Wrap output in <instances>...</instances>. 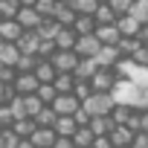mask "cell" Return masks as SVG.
Listing matches in <instances>:
<instances>
[{"label": "cell", "instance_id": "cell-37", "mask_svg": "<svg viewBox=\"0 0 148 148\" xmlns=\"http://www.w3.org/2000/svg\"><path fill=\"white\" fill-rule=\"evenodd\" d=\"M145 47H148V44H145Z\"/></svg>", "mask_w": 148, "mask_h": 148}, {"label": "cell", "instance_id": "cell-7", "mask_svg": "<svg viewBox=\"0 0 148 148\" xmlns=\"http://www.w3.org/2000/svg\"><path fill=\"white\" fill-rule=\"evenodd\" d=\"M15 23H18L23 32H35V29H38V23H41V18L35 15V9H32V6H21V9H18V15H15Z\"/></svg>", "mask_w": 148, "mask_h": 148}, {"label": "cell", "instance_id": "cell-17", "mask_svg": "<svg viewBox=\"0 0 148 148\" xmlns=\"http://www.w3.org/2000/svg\"><path fill=\"white\" fill-rule=\"evenodd\" d=\"M87 128H90L93 136H108V134L113 131V122H110L108 116H93V119L87 122Z\"/></svg>", "mask_w": 148, "mask_h": 148}, {"label": "cell", "instance_id": "cell-4", "mask_svg": "<svg viewBox=\"0 0 148 148\" xmlns=\"http://www.w3.org/2000/svg\"><path fill=\"white\" fill-rule=\"evenodd\" d=\"M87 84H90V90H93V93H110V90H113V84H116V76H113V70H99Z\"/></svg>", "mask_w": 148, "mask_h": 148}, {"label": "cell", "instance_id": "cell-11", "mask_svg": "<svg viewBox=\"0 0 148 148\" xmlns=\"http://www.w3.org/2000/svg\"><path fill=\"white\" fill-rule=\"evenodd\" d=\"M38 44H41V38H38L35 32H23V35L15 41V47H18V52H21V55H35Z\"/></svg>", "mask_w": 148, "mask_h": 148}, {"label": "cell", "instance_id": "cell-13", "mask_svg": "<svg viewBox=\"0 0 148 148\" xmlns=\"http://www.w3.org/2000/svg\"><path fill=\"white\" fill-rule=\"evenodd\" d=\"M29 142H32V148H52L55 134H52V128H35V134L29 136Z\"/></svg>", "mask_w": 148, "mask_h": 148}, {"label": "cell", "instance_id": "cell-24", "mask_svg": "<svg viewBox=\"0 0 148 148\" xmlns=\"http://www.w3.org/2000/svg\"><path fill=\"white\" fill-rule=\"evenodd\" d=\"M134 116V110L131 108H125V105H113V110H110V122H113V128H119V125H128V119Z\"/></svg>", "mask_w": 148, "mask_h": 148}, {"label": "cell", "instance_id": "cell-28", "mask_svg": "<svg viewBox=\"0 0 148 148\" xmlns=\"http://www.w3.org/2000/svg\"><path fill=\"white\" fill-rule=\"evenodd\" d=\"M35 96H38V102H41L44 108H49V105L55 102V90H52V84H38Z\"/></svg>", "mask_w": 148, "mask_h": 148}, {"label": "cell", "instance_id": "cell-34", "mask_svg": "<svg viewBox=\"0 0 148 148\" xmlns=\"http://www.w3.org/2000/svg\"><path fill=\"white\" fill-rule=\"evenodd\" d=\"M12 122H15V119H12L9 108H6V105H0V131H9V128H12Z\"/></svg>", "mask_w": 148, "mask_h": 148}, {"label": "cell", "instance_id": "cell-36", "mask_svg": "<svg viewBox=\"0 0 148 148\" xmlns=\"http://www.w3.org/2000/svg\"><path fill=\"white\" fill-rule=\"evenodd\" d=\"M0 47H3V41H0Z\"/></svg>", "mask_w": 148, "mask_h": 148}, {"label": "cell", "instance_id": "cell-32", "mask_svg": "<svg viewBox=\"0 0 148 148\" xmlns=\"http://www.w3.org/2000/svg\"><path fill=\"white\" fill-rule=\"evenodd\" d=\"M90 93H93V90H90V84H87V82H76V84H73V90H70V96H76L79 102H84Z\"/></svg>", "mask_w": 148, "mask_h": 148}, {"label": "cell", "instance_id": "cell-5", "mask_svg": "<svg viewBox=\"0 0 148 148\" xmlns=\"http://www.w3.org/2000/svg\"><path fill=\"white\" fill-rule=\"evenodd\" d=\"M49 64H52L55 73H67V76H73V70H76L79 58H76V52H55V55L49 58Z\"/></svg>", "mask_w": 148, "mask_h": 148}, {"label": "cell", "instance_id": "cell-12", "mask_svg": "<svg viewBox=\"0 0 148 148\" xmlns=\"http://www.w3.org/2000/svg\"><path fill=\"white\" fill-rule=\"evenodd\" d=\"M32 76H35V82H38V84H52L58 73L52 70V64H49V61H38V64H35V70H32Z\"/></svg>", "mask_w": 148, "mask_h": 148}, {"label": "cell", "instance_id": "cell-27", "mask_svg": "<svg viewBox=\"0 0 148 148\" xmlns=\"http://www.w3.org/2000/svg\"><path fill=\"white\" fill-rule=\"evenodd\" d=\"M35 64H38V58H35V55H21V58H18V64H15L12 70L18 73V76H23V73H32V70H35Z\"/></svg>", "mask_w": 148, "mask_h": 148}, {"label": "cell", "instance_id": "cell-30", "mask_svg": "<svg viewBox=\"0 0 148 148\" xmlns=\"http://www.w3.org/2000/svg\"><path fill=\"white\" fill-rule=\"evenodd\" d=\"M105 3L110 6L113 18H125V15L131 12V0H105Z\"/></svg>", "mask_w": 148, "mask_h": 148}, {"label": "cell", "instance_id": "cell-8", "mask_svg": "<svg viewBox=\"0 0 148 148\" xmlns=\"http://www.w3.org/2000/svg\"><path fill=\"white\" fill-rule=\"evenodd\" d=\"M125 82L134 84L139 96H148V70H145V67H131L128 76H125Z\"/></svg>", "mask_w": 148, "mask_h": 148}, {"label": "cell", "instance_id": "cell-14", "mask_svg": "<svg viewBox=\"0 0 148 148\" xmlns=\"http://www.w3.org/2000/svg\"><path fill=\"white\" fill-rule=\"evenodd\" d=\"M21 35H23V29L15 21H0V41H3V44H15Z\"/></svg>", "mask_w": 148, "mask_h": 148}, {"label": "cell", "instance_id": "cell-25", "mask_svg": "<svg viewBox=\"0 0 148 148\" xmlns=\"http://www.w3.org/2000/svg\"><path fill=\"white\" fill-rule=\"evenodd\" d=\"M21 9V0H0V21H15Z\"/></svg>", "mask_w": 148, "mask_h": 148}, {"label": "cell", "instance_id": "cell-18", "mask_svg": "<svg viewBox=\"0 0 148 148\" xmlns=\"http://www.w3.org/2000/svg\"><path fill=\"white\" fill-rule=\"evenodd\" d=\"M58 29H61V26H58V23H55L52 18H44V21L38 23V29H35V35H38L41 41H52V38L58 35Z\"/></svg>", "mask_w": 148, "mask_h": 148}, {"label": "cell", "instance_id": "cell-23", "mask_svg": "<svg viewBox=\"0 0 148 148\" xmlns=\"http://www.w3.org/2000/svg\"><path fill=\"white\" fill-rule=\"evenodd\" d=\"M142 44L136 41V38H119V44H116V52H119V58H128L131 61V55L139 49Z\"/></svg>", "mask_w": 148, "mask_h": 148}, {"label": "cell", "instance_id": "cell-19", "mask_svg": "<svg viewBox=\"0 0 148 148\" xmlns=\"http://www.w3.org/2000/svg\"><path fill=\"white\" fill-rule=\"evenodd\" d=\"M128 18H134L139 26L148 23V0H131V12H128Z\"/></svg>", "mask_w": 148, "mask_h": 148}, {"label": "cell", "instance_id": "cell-6", "mask_svg": "<svg viewBox=\"0 0 148 148\" xmlns=\"http://www.w3.org/2000/svg\"><path fill=\"white\" fill-rule=\"evenodd\" d=\"M52 110H55V116H73V113H76L79 108H82V102L76 99V96H55V102L49 105Z\"/></svg>", "mask_w": 148, "mask_h": 148}, {"label": "cell", "instance_id": "cell-26", "mask_svg": "<svg viewBox=\"0 0 148 148\" xmlns=\"http://www.w3.org/2000/svg\"><path fill=\"white\" fill-rule=\"evenodd\" d=\"M32 9H35V15H38L41 21H44V18H52V12H55V0H35Z\"/></svg>", "mask_w": 148, "mask_h": 148}, {"label": "cell", "instance_id": "cell-22", "mask_svg": "<svg viewBox=\"0 0 148 148\" xmlns=\"http://www.w3.org/2000/svg\"><path fill=\"white\" fill-rule=\"evenodd\" d=\"M18 58H21V52H18L15 44H3L0 47V67H15Z\"/></svg>", "mask_w": 148, "mask_h": 148}, {"label": "cell", "instance_id": "cell-35", "mask_svg": "<svg viewBox=\"0 0 148 148\" xmlns=\"http://www.w3.org/2000/svg\"><path fill=\"white\" fill-rule=\"evenodd\" d=\"M90 148H113V145H110V139H108V136H96Z\"/></svg>", "mask_w": 148, "mask_h": 148}, {"label": "cell", "instance_id": "cell-3", "mask_svg": "<svg viewBox=\"0 0 148 148\" xmlns=\"http://www.w3.org/2000/svg\"><path fill=\"white\" fill-rule=\"evenodd\" d=\"M99 49H102V44L96 41V35L76 38V44H73V52H76V58H79V61H84V58H96V55H99Z\"/></svg>", "mask_w": 148, "mask_h": 148}, {"label": "cell", "instance_id": "cell-10", "mask_svg": "<svg viewBox=\"0 0 148 148\" xmlns=\"http://www.w3.org/2000/svg\"><path fill=\"white\" fill-rule=\"evenodd\" d=\"M96 73H99V64H96L93 58H84V61L76 64V70H73V79H76V82H90Z\"/></svg>", "mask_w": 148, "mask_h": 148}, {"label": "cell", "instance_id": "cell-15", "mask_svg": "<svg viewBox=\"0 0 148 148\" xmlns=\"http://www.w3.org/2000/svg\"><path fill=\"white\" fill-rule=\"evenodd\" d=\"M52 134L70 139L73 134H76V122H73V116H55V122H52Z\"/></svg>", "mask_w": 148, "mask_h": 148}, {"label": "cell", "instance_id": "cell-21", "mask_svg": "<svg viewBox=\"0 0 148 148\" xmlns=\"http://www.w3.org/2000/svg\"><path fill=\"white\" fill-rule=\"evenodd\" d=\"M18 139H29L32 134H35V122L32 119H18V122H12V128H9Z\"/></svg>", "mask_w": 148, "mask_h": 148}, {"label": "cell", "instance_id": "cell-16", "mask_svg": "<svg viewBox=\"0 0 148 148\" xmlns=\"http://www.w3.org/2000/svg\"><path fill=\"white\" fill-rule=\"evenodd\" d=\"M108 139H110V145H113V148H128V145H131V139H134V134H131L125 125H119V128H113V131L108 134Z\"/></svg>", "mask_w": 148, "mask_h": 148}, {"label": "cell", "instance_id": "cell-33", "mask_svg": "<svg viewBox=\"0 0 148 148\" xmlns=\"http://www.w3.org/2000/svg\"><path fill=\"white\" fill-rule=\"evenodd\" d=\"M131 64H134V67H145V70H148V47H139V49L131 55Z\"/></svg>", "mask_w": 148, "mask_h": 148}, {"label": "cell", "instance_id": "cell-20", "mask_svg": "<svg viewBox=\"0 0 148 148\" xmlns=\"http://www.w3.org/2000/svg\"><path fill=\"white\" fill-rule=\"evenodd\" d=\"M93 23H96V26H110V23H116V18H113V12H110V6L105 3V0H99V9H96V15H93Z\"/></svg>", "mask_w": 148, "mask_h": 148}, {"label": "cell", "instance_id": "cell-29", "mask_svg": "<svg viewBox=\"0 0 148 148\" xmlns=\"http://www.w3.org/2000/svg\"><path fill=\"white\" fill-rule=\"evenodd\" d=\"M32 122H35V128H52V122H55V110H52V108H41V113H38Z\"/></svg>", "mask_w": 148, "mask_h": 148}, {"label": "cell", "instance_id": "cell-2", "mask_svg": "<svg viewBox=\"0 0 148 148\" xmlns=\"http://www.w3.org/2000/svg\"><path fill=\"white\" fill-rule=\"evenodd\" d=\"M110 99H113V105H125V108H131V110H136V105H139V93H136V87L134 84H128V82H116L113 84V90H110Z\"/></svg>", "mask_w": 148, "mask_h": 148}, {"label": "cell", "instance_id": "cell-1", "mask_svg": "<svg viewBox=\"0 0 148 148\" xmlns=\"http://www.w3.org/2000/svg\"><path fill=\"white\" fill-rule=\"evenodd\" d=\"M82 110L93 119V116H110V110H113V99H110V93H90L84 102H82Z\"/></svg>", "mask_w": 148, "mask_h": 148}, {"label": "cell", "instance_id": "cell-31", "mask_svg": "<svg viewBox=\"0 0 148 148\" xmlns=\"http://www.w3.org/2000/svg\"><path fill=\"white\" fill-rule=\"evenodd\" d=\"M6 108H9V113H12L15 122H18V119H26V110H23V99H21V96H15Z\"/></svg>", "mask_w": 148, "mask_h": 148}, {"label": "cell", "instance_id": "cell-9", "mask_svg": "<svg viewBox=\"0 0 148 148\" xmlns=\"http://www.w3.org/2000/svg\"><path fill=\"white\" fill-rule=\"evenodd\" d=\"M12 90H15V96H32L35 90H38V82H35V76L32 73H23V76H15V82H12Z\"/></svg>", "mask_w": 148, "mask_h": 148}]
</instances>
